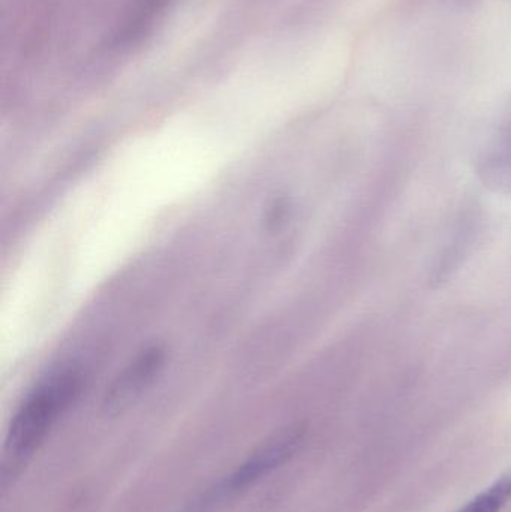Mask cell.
Here are the masks:
<instances>
[{"label":"cell","instance_id":"6da1fadb","mask_svg":"<svg viewBox=\"0 0 511 512\" xmlns=\"http://www.w3.org/2000/svg\"><path fill=\"white\" fill-rule=\"evenodd\" d=\"M83 370L74 366L54 370L24 397L9 424L5 439V480L29 462L84 388Z\"/></svg>","mask_w":511,"mask_h":512},{"label":"cell","instance_id":"7a4b0ae2","mask_svg":"<svg viewBox=\"0 0 511 512\" xmlns=\"http://www.w3.org/2000/svg\"><path fill=\"white\" fill-rule=\"evenodd\" d=\"M305 438L303 427H288L275 433L257 450L252 451L236 468L219 478L206 492L201 493L185 512H213L233 499L239 498L273 472L290 462Z\"/></svg>","mask_w":511,"mask_h":512},{"label":"cell","instance_id":"3957f363","mask_svg":"<svg viewBox=\"0 0 511 512\" xmlns=\"http://www.w3.org/2000/svg\"><path fill=\"white\" fill-rule=\"evenodd\" d=\"M167 363V349L150 345L141 349L113 379L104 397V406L110 414H122L143 397L155 384Z\"/></svg>","mask_w":511,"mask_h":512},{"label":"cell","instance_id":"277c9868","mask_svg":"<svg viewBox=\"0 0 511 512\" xmlns=\"http://www.w3.org/2000/svg\"><path fill=\"white\" fill-rule=\"evenodd\" d=\"M480 228L482 210L479 204L470 203L462 207L453 225L452 236L432 264L428 279L431 288H441L458 273L479 239Z\"/></svg>","mask_w":511,"mask_h":512},{"label":"cell","instance_id":"5b68a950","mask_svg":"<svg viewBox=\"0 0 511 512\" xmlns=\"http://www.w3.org/2000/svg\"><path fill=\"white\" fill-rule=\"evenodd\" d=\"M477 176L491 191L511 194V129H504L479 156Z\"/></svg>","mask_w":511,"mask_h":512},{"label":"cell","instance_id":"8992f818","mask_svg":"<svg viewBox=\"0 0 511 512\" xmlns=\"http://www.w3.org/2000/svg\"><path fill=\"white\" fill-rule=\"evenodd\" d=\"M171 0H135L122 24L114 35V44H137L152 30L159 15L165 11Z\"/></svg>","mask_w":511,"mask_h":512},{"label":"cell","instance_id":"52a82bcc","mask_svg":"<svg viewBox=\"0 0 511 512\" xmlns=\"http://www.w3.org/2000/svg\"><path fill=\"white\" fill-rule=\"evenodd\" d=\"M511 501V469L456 512H501Z\"/></svg>","mask_w":511,"mask_h":512}]
</instances>
